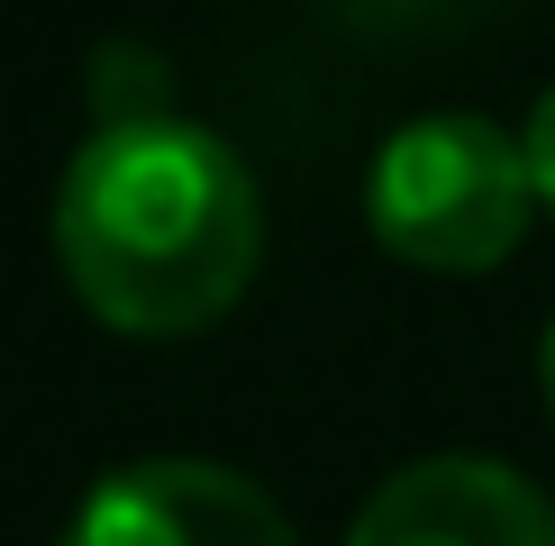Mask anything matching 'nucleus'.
<instances>
[{"label": "nucleus", "mask_w": 555, "mask_h": 546, "mask_svg": "<svg viewBox=\"0 0 555 546\" xmlns=\"http://www.w3.org/2000/svg\"><path fill=\"white\" fill-rule=\"evenodd\" d=\"M264 200L219 128L173 109H109L55 182V264L91 318L128 337H192L246 291Z\"/></svg>", "instance_id": "obj_1"}, {"label": "nucleus", "mask_w": 555, "mask_h": 546, "mask_svg": "<svg viewBox=\"0 0 555 546\" xmlns=\"http://www.w3.org/2000/svg\"><path fill=\"white\" fill-rule=\"evenodd\" d=\"M528 210H538L528 136L492 128L482 109H428V119L391 128L374 182H364L374 237L428 273H492L519 246Z\"/></svg>", "instance_id": "obj_2"}, {"label": "nucleus", "mask_w": 555, "mask_h": 546, "mask_svg": "<svg viewBox=\"0 0 555 546\" xmlns=\"http://www.w3.org/2000/svg\"><path fill=\"white\" fill-rule=\"evenodd\" d=\"M64 546H292V519L264 483L210 455H146L91 483Z\"/></svg>", "instance_id": "obj_3"}, {"label": "nucleus", "mask_w": 555, "mask_h": 546, "mask_svg": "<svg viewBox=\"0 0 555 546\" xmlns=\"http://www.w3.org/2000/svg\"><path fill=\"white\" fill-rule=\"evenodd\" d=\"M346 546H555V500L492 455H420L374 483Z\"/></svg>", "instance_id": "obj_4"}, {"label": "nucleus", "mask_w": 555, "mask_h": 546, "mask_svg": "<svg viewBox=\"0 0 555 546\" xmlns=\"http://www.w3.org/2000/svg\"><path fill=\"white\" fill-rule=\"evenodd\" d=\"M528 173H538V200L555 210V82L538 91V109H528Z\"/></svg>", "instance_id": "obj_5"}, {"label": "nucleus", "mask_w": 555, "mask_h": 546, "mask_svg": "<svg viewBox=\"0 0 555 546\" xmlns=\"http://www.w3.org/2000/svg\"><path fill=\"white\" fill-rule=\"evenodd\" d=\"M538 382H546V410H555V328H546V347H538Z\"/></svg>", "instance_id": "obj_6"}]
</instances>
